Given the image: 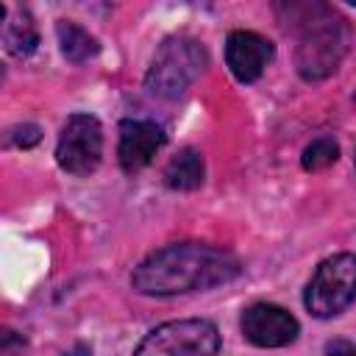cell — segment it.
I'll return each mask as SVG.
<instances>
[{
	"instance_id": "obj_7",
	"label": "cell",
	"mask_w": 356,
	"mask_h": 356,
	"mask_svg": "<svg viewBox=\"0 0 356 356\" xmlns=\"http://www.w3.org/2000/svg\"><path fill=\"white\" fill-rule=\"evenodd\" d=\"M242 334L256 348H284L298 339L300 325L275 303H253L242 312Z\"/></svg>"
},
{
	"instance_id": "obj_6",
	"label": "cell",
	"mask_w": 356,
	"mask_h": 356,
	"mask_svg": "<svg viewBox=\"0 0 356 356\" xmlns=\"http://www.w3.org/2000/svg\"><path fill=\"white\" fill-rule=\"evenodd\" d=\"M103 156V128L97 117L92 114H72L67 117L58 145H56V161L70 175H89L97 170Z\"/></svg>"
},
{
	"instance_id": "obj_5",
	"label": "cell",
	"mask_w": 356,
	"mask_h": 356,
	"mask_svg": "<svg viewBox=\"0 0 356 356\" xmlns=\"http://www.w3.org/2000/svg\"><path fill=\"white\" fill-rule=\"evenodd\" d=\"M353 295H356V259L353 253H337L314 270L303 303L309 314L328 320L342 314L353 303Z\"/></svg>"
},
{
	"instance_id": "obj_19",
	"label": "cell",
	"mask_w": 356,
	"mask_h": 356,
	"mask_svg": "<svg viewBox=\"0 0 356 356\" xmlns=\"http://www.w3.org/2000/svg\"><path fill=\"white\" fill-rule=\"evenodd\" d=\"M0 81H3V67H0Z\"/></svg>"
},
{
	"instance_id": "obj_4",
	"label": "cell",
	"mask_w": 356,
	"mask_h": 356,
	"mask_svg": "<svg viewBox=\"0 0 356 356\" xmlns=\"http://www.w3.org/2000/svg\"><path fill=\"white\" fill-rule=\"evenodd\" d=\"M220 353V331L214 323L192 317V320H170L156 325L134 350V356H217Z\"/></svg>"
},
{
	"instance_id": "obj_9",
	"label": "cell",
	"mask_w": 356,
	"mask_h": 356,
	"mask_svg": "<svg viewBox=\"0 0 356 356\" xmlns=\"http://www.w3.org/2000/svg\"><path fill=\"white\" fill-rule=\"evenodd\" d=\"M273 42L253 31H231L225 39V64L239 83H253L273 61Z\"/></svg>"
},
{
	"instance_id": "obj_12",
	"label": "cell",
	"mask_w": 356,
	"mask_h": 356,
	"mask_svg": "<svg viewBox=\"0 0 356 356\" xmlns=\"http://www.w3.org/2000/svg\"><path fill=\"white\" fill-rule=\"evenodd\" d=\"M36 44H39V33H36L33 17L28 11H17L6 28V47L14 56H28L36 50Z\"/></svg>"
},
{
	"instance_id": "obj_10",
	"label": "cell",
	"mask_w": 356,
	"mask_h": 356,
	"mask_svg": "<svg viewBox=\"0 0 356 356\" xmlns=\"http://www.w3.org/2000/svg\"><path fill=\"white\" fill-rule=\"evenodd\" d=\"M206 178V167H203V156L192 147H184L178 150L167 170H164V184L170 189H178V192H189V189H197Z\"/></svg>"
},
{
	"instance_id": "obj_1",
	"label": "cell",
	"mask_w": 356,
	"mask_h": 356,
	"mask_svg": "<svg viewBox=\"0 0 356 356\" xmlns=\"http://www.w3.org/2000/svg\"><path fill=\"white\" fill-rule=\"evenodd\" d=\"M242 273V261L214 245L178 242L150 253L131 275V286L139 295H184L211 289L234 281Z\"/></svg>"
},
{
	"instance_id": "obj_2",
	"label": "cell",
	"mask_w": 356,
	"mask_h": 356,
	"mask_svg": "<svg viewBox=\"0 0 356 356\" xmlns=\"http://www.w3.org/2000/svg\"><path fill=\"white\" fill-rule=\"evenodd\" d=\"M303 31H300V42L295 50V64L303 81H323L331 72H337L348 39H345V28L342 19L325 8V6H309L303 8Z\"/></svg>"
},
{
	"instance_id": "obj_14",
	"label": "cell",
	"mask_w": 356,
	"mask_h": 356,
	"mask_svg": "<svg viewBox=\"0 0 356 356\" xmlns=\"http://www.w3.org/2000/svg\"><path fill=\"white\" fill-rule=\"evenodd\" d=\"M39 139H42V134H39L36 125H17V128H11L3 136V142L6 145H14V147H33Z\"/></svg>"
},
{
	"instance_id": "obj_8",
	"label": "cell",
	"mask_w": 356,
	"mask_h": 356,
	"mask_svg": "<svg viewBox=\"0 0 356 356\" xmlns=\"http://www.w3.org/2000/svg\"><path fill=\"white\" fill-rule=\"evenodd\" d=\"M167 134L153 120H122L120 122V142H117V161L122 172L134 175L145 170L153 156L164 147Z\"/></svg>"
},
{
	"instance_id": "obj_15",
	"label": "cell",
	"mask_w": 356,
	"mask_h": 356,
	"mask_svg": "<svg viewBox=\"0 0 356 356\" xmlns=\"http://www.w3.org/2000/svg\"><path fill=\"white\" fill-rule=\"evenodd\" d=\"M325 356H356V348L350 339H331L325 345Z\"/></svg>"
},
{
	"instance_id": "obj_11",
	"label": "cell",
	"mask_w": 356,
	"mask_h": 356,
	"mask_svg": "<svg viewBox=\"0 0 356 356\" xmlns=\"http://www.w3.org/2000/svg\"><path fill=\"white\" fill-rule=\"evenodd\" d=\"M56 36H58V47H61L64 58L72 61V64L89 61V58H95L100 53L97 39L86 28H81L78 22H72V19H58Z\"/></svg>"
},
{
	"instance_id": "obj_16",
	"label": "cell",
	"mask_w": 356,
	"mask_h": 356,
	"mask_svg": "<svg viewBox=\"0 0 356 356\" xmlns=\"http://www.w3.org/2000/svg\"><path fill=\"white\" fill-rule=\"evenodd\" d=\"M25 339L17 334V331H8V328H3L0 331V350H6V348H14V345H22Z\"/></svg>"
},
{
	"instance_id": "obj_13",
	"label": "cell",
	"mask_w": 356,
	"mask_h": 356,
	"mask_svg": "<svg viewBox=\"0 0 356 356\" xmlns=\"http://www.w3.org/2000/svg\"><path fill=\"white\" fill-rule=\"evenodd\" d=\"M337 159H339V145L331 136H317V139H312L306 145V150L300 156V164H303V170L314 172V170L331 167Z\"/></svg>"
},
{
	"instance_id": "obj_18",
	"label": "cell",
	"mask_w": 356,
	"mask_h": 356,
	"mask_svg": "<svg viewBox=\"0 0 356 356\" xmlns=\"http://www.w3.org/2000/svg\"><path fill=\"white\" fill-rule=\"evenodd\" d=\"M3 17H6V8H3V3H0V22H3Z\"/></svg>"
},
{
	"instance_id": "obj_17",
	"label": "cell",
	"mask_w": 356,
	"mask_h": 356,
	"mask_svg": "<svg viewBox=\"0 0 356 356\" xmlns=\"http://www.w3.org/2000/svg\"><path fill=\"white\" fill-rule=\"evenodd\" d=\"M64 356H92V350H89V345H86V342H75Z\"/></svg>"
},
{
	"instance_id": "obj_3",
	"label": "cell",
	"mask_w": 356,
	"mask_h": 356,
	"mask_svg": "<svg viewBox=\"0 0 356 356\" xmlns=\"http://www.w3.org/2000/svg\"><path fill=\"white\" fill-rule=\"evenodd\" d=\"M209 67V53L206 47L192 39V36H170L159 44L147 75L145 86L159 95V97H181Z\"/></svg>"
}]
</instances>
